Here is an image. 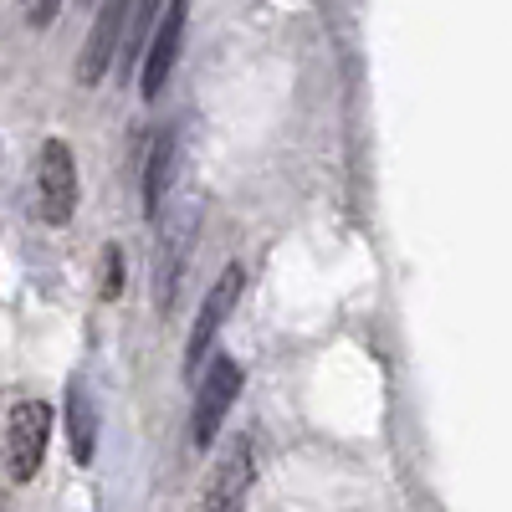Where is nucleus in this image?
Wrapping results in <instances>:
<instances>
[{"label": "nucleus", "instance_id": "39448f33", "mask_svg": "<svg viewBox=\"0 0 512 512\" xmlns=\"http://www.w3.org/2000/svg\"><path fill=\"white\" fill-rule=\"evenodd\" d=\"M241 287H246V272H241L236 262H231L216 282H210L205 303H200V313H195V328H190V344H185V369H200V364H205L210 338H216V333L226 328V318H231V308H236Z\"/></svg>", "mask_w": 512, "mask_h": 512}, {"label": "nucleus", "instance_id": "f03ea898", "mask_svg": "<svg viewBox=\"0 0 512 512\" xmlns=\"http://www.w3.org/2000/svg\"><path fill=\"white\" fill-rule=\"evenodd\" d=\"M236 395H241V364H236L231 354H216V359H210V369H205V379H200L195 415H190V436H195V446L210 451V441L221 436V425H226Z\"/></svg>", "mask_w": 512, "mask_h": 512}, {"label": "nucleus", "instance_id": "423d86ee", "mask_svg": "<svg viewBox=\"0 0 512 512\" xmlns=\"http://www.w3.org/2000/svg\"><path fill=\"white\" fill-rule=\"evenodd\" d=\"M190 236H195V205H185L175 221H169L159 251H154V308L169 313L175 308V292L185 277V256H190Z\"/></svg>", "mask_w": 512, "mask_h": 512}, {"label": "nucleus", "instance_id": "20e7f679", "mask_svg": "<svg viewBox=\"0 0 512 512\" xmlns=\"http://www.w3.org/2000/svg\"><path fill=\"white\" fill-rule=\"evenodd\" d=\"M251 482H256V446H251V436H236V441H226L216 466H210L205 512H246Z\"/></svg>", "mask_w": 512, "mask_h": 512}, {"label": "nucleus", "instance_id": "9b49d317", "mask_svg": "<svg viewBox=\"0 0 512 512\" xmlns=\"http://www.w3.org/2000/svg\"><path fill=\"white\" fill-rule=\"evenodd\" d=\"M123 292V272H118V251H108L103 262V297H118Z\"/></svg>", "mask_w": 512, "mask_h": 512}, {"label": "nucleus", "instance_id": "f8f14e48", "mask_svg": "<svg viewBox=\"0 0 512 512\" xmlns=\"http://www.w3.org/2000/svg\"><path fill=\"white\" fill-rule=\"evenodd\" d=\"M26 16H31L36 26H47V21H57V6H31Z\"/></svg>", "mask_w": 512, "mask_h": 512}, {"label": "nucleus", "instance_id": "1a4fd4ad", "mask_svg": "<svg viewBox=\"0 0 512 512\" xmlns=\"http://www.w3.org/2000/svg\"><path fill=\"white\" fill-rule=\"evenodd\" d=\"M67 431H72L77 466H88L93 451H98V410H93V395H88V384H82V379L67 384Z\"/></svg>", "mask_w": 512, "mask_h": 512}, {"label": "nucleus", "instance_id": "6e6552de", "mask_svg": "<svg viewBox=\"0 0 512 512\" xmlns=\"http://www.w3.org/2000/svg\"><path fill=\"white\" fill-rule=\"evenodd\" d=\"M128 16H134V11H128L123 0H113V6H103V11H98L88 47H82V57H77V82H82V88L103 82V72H108V62H113V52H118V36H123Z\"/></svg>", "mask_w": 512, "mask_h": 512}, {"label": "nucleus", "instance_id": "f257e3e1", "mask_svg": "<svg viewBox=\"0 0 512 512\" xmlns=\"http://www.w3.org/2000/svg\"><path fill=\"white\" fill-rule=\"evenodd\" d=\"M77 210V159L62 139H47L36 154V216L47 226H67Z\"/></svg>", "mask_w": 512, "mask_h": 512}, {"label": "nucleus", "instance_id": "0eeeda50", "mask_svg": "<svg viewBox=\"0 0 512 512\" xmlns=\"http://www.w3.org/2000/svg\"><path fill=\"white\" fill-rule=\"evenodd\" d=\"M185 16H190V11L180 6V0L159 11V31H154V41H149L144 82H139V93H144V98H159V93H164V82H169V72H175V62H180V36H185Z\"/></svg>", "mask_w": 512, "mask_h": 512}, {"label": "nucleus", "instance_id": "7ed1b4c3", "mask_svg": "<svg viewBox=\"0 0 512 512\" xmlns=\"http://www.w3.org/2000/svg\"><path fill=\"white\" fill-rule=\"evenodd\" d=\"M47 441H52V410L41 400H21L11 410V425H6V472H11V482H31L41 472Z\"/></svg>", "mask_w": 512, "mask_h": 512}, {"label": "nucleus", "instance_id": "9d476101", "mask_svg": "<svg viewBox=\"0 0 512 512\" xmlns=\"http://www.w3.org/2000/svg\"><path fill=\"white\" fill-rule=\"evenodd\" d=\"M169 175H175V134H154V144H149V169H144V210H149V216H159Z\"/></svg>", "mask_w": 512, "mask_h": 512}]
</instances>
